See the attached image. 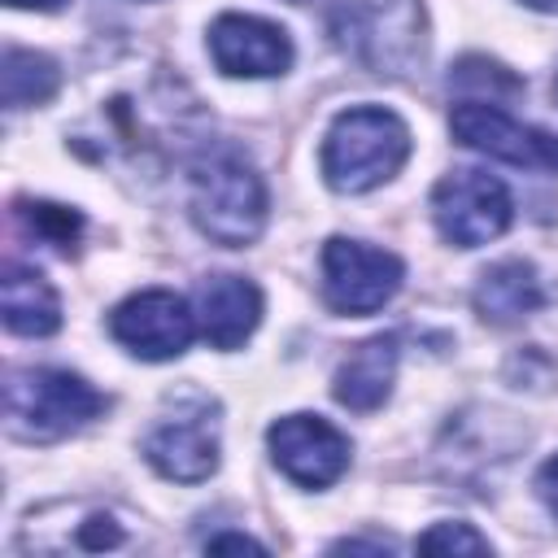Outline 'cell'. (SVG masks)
I'll list each match as a JSON object with an SVG mask.
<instances>
[{
  "mask_svg": "<svg viewBox=\"0 0 558 558\" xmlns=\"http://www.w3.org/2000/svg\"><path fill=\"white\" fill-rule=\"evenodd\" d=\"M187 209L201 235L222 248H244L262 235L270 201L257 166L240 148L209 144L187 166Z\"/></svg>",
  "mask_w": 558,
  "mask_h": 558,
  "instance_id": "cell-1",
  "label": "cell"
},
{
  "mask_svg": "<svg viewBox=\"0 0 558 558\" xmlns=\"http://www.w3.org/2000/svg\"><path fill=\"white\" fill-rule=\"evenodd\" d=\"M410 157V126L379 105H353L336 113L323 135V179L336 192H375L384 187Z\"/></svg>",
  "mask_w": 558,
  "mask_h": 558,
  "instance_id": "cell-2",
  "label": "cell"
},
{
  "mask_svg": "<svg viewBox=\"0 0 558 558\" xmlns=\"http://www.w3.org/2000/svg\"><path fill=\"white\" fill-rule=\"evenodd\" d=\"M327 35L371 74H410L427 44L418 0H336L327 9Z\"/></svg>",
  "mask_w": 558,
  "mask_h": 558,
  "instance_id": "cell-3",
  "label": "cell"
},
{
  "mask_svg": "<svg viewBox=\"0 0 558 558\" xmlns=\"http://www.w3.org/2000/svg\"><path fill=\"white\" fill-rule=\"evenodd\" d=\"M105 405V392L61 366H26L9 371L4 379V427L31 445H48L87 427Z\"/></svg>",
  "mask_w": 558,
  "mask_h": 558,
  "instance_id": "cell-4",
  "label": "cell"
},
{
  "mask_svg": "<svg viewBox=\"0 0 558 558\" xmlns=\"http://www.w3.org/2000/svg\"><path fill=\"white\" fill-rule=\"evenodd\" d=\"M405 283V262L366 240L331 235L323 244V296L336 314H375Z\"/></svg>",
  "mask_w": 558,
  "mask_h": 558,
  "instance_id": "cell-5",
  "label": "cell"
},
{
  "mask_svg": "<svg viewBox=\"0 0 558 558\" xmlns=\"http://www.w3.org/2000/svg\"><path fill=\"white\" fill-rule=\"evenodd\" d=\"M514 218L510 187L488 170H449L432 187V222L458 248L497 240Z\"/></svg>",
  "mask_w": 558,
  "mask_h": 558,
  "instance_id": "cell-6",
  "label": "cell"
},
{
  "mask_svg": "<svg viewBox=\"0 0 558 558\" xmlns=\"http://www.w3.org/2000/svg\"><path fill=\"white\" fill-rule=\"evenodd\" d=\"M449 131L458 144H466L484 157H497V161H510L523 170L558 174V135L519 122L514 113H506L493 100H458L449 109Z\"/></svg>",
  "mask_w": 558,
  "mask_h": 558,
  "instance_id": "cell-7",
  "label": "cell"
},
{
  "mask_svg": "<svg viewBox=\"0 0 558 558\" xmlns=\"http://www.w3.org/2000/svg\"><path fill=\"white\" fill-rule=\"evenodd\" d=\"M109 336L126 353L144 357V362H170V357H179L192 344L196 314H192V305L179 292L144 288V292H131L122 305H113Z\"/></svg>",
  "mask_w": 558,
  "mask_h": 558,
  "instance_id": "cell-8",
  "label": "cell"
},
{
  "mask_svg": "<svg viewBox=\"0 0 558 558\" xmlns=\"http://www.w3.org/2000/svg\"><path fill=\"white\" fill-rule=\"evenodd\" d=\"M270 462L301 488H327L349 471V436L323 414H283L266 432Z\"/></svg>",
  "mask_w": 558,
  "mask_h": 558,
  "instance_id": "cell-9",
  "label": "cell"
},
{
  "mask_svg": "<svg viewBox=\"0 0 558 558\" xmlns=\"http://www.w3.org/2000/svg\"><path fill=\"white\" fill-rule=\"evenodd\" d=\"M144 458L157 475L179 480V484H201L218 471V418L214 401L196 397L192 410L174 405L148 436H144Z\"/></svg>",
  "mask_w": 558,
  "mask_h": 558,
  "instance_id": "cell-10",
  "label": "cell"
},
{
  "mask_svg": "<svg viewBox=\"0 0 558 558\" xmlns=\"http://www.w3.org/2000/svg\"><path fill=\"white\" fill-rule=\"evenodd\" d=\"M209 57L231 78H275L292 65V35L253 13H222L209 26Z\"/></svg>",
  "mask_w": 558,
  "mask_h": 558,
  "instance_id": "cell-11",
  "label": "cell"
},
{
  "mask_svg": "<svg viewBox=\"0 0 558 558\" xmlns=\"http://www.w3.org/2000/svg\"><path fill=\"white\" fill-rule=\"evenodd\" d=\"M262 323V292L244 275H209L196 288V327L214 349H240Z\"/></svg>",
  "mask_w": 558,
  "mask_h": 558,
  "instance_id": "cell-12",
  "label": "cell"
},
{
  "mask_svg": "<svg viewBox=\"0 0 558 558\" xmlns=\"http://www.w3.org/2000/svg\"><path fill=\"white\" fill-rule=\"evenodd\" d=\"M397 357H401V340L388 331V336H371L362 340L340 366H336V379H331V397L349 410H379L392 392V379H397Z\"/></svg>",
  "mask_w": 558,
  "mask_h": 558,
  "instance_id": "cell-13",
  "label": "cell"
},
{
  "mask_svg": "<svg viewBox=\"0 0 558 558\" xmlns=\"http://www.w3.org/2000/svg\"><path fill=\"white\" fill-rule=\"evenodd\" d=\"M471 305L484 323L510 327V323H523L527 314H536L545 305V283H541L532 262L506 257V262H493L480 275V283L471 292Z\"/></svg>",
  "mask_w": 558,
  "mask_h": 558,
  "instance_id": "cell-14",
  "label": "cell"
},
{
  "mask_svg": "<svg viewBox=\"0 0 558 558\" xmlns=\"http://www.w3.org/2000/svg\"><path fill=\"white\" fill-rule=\"evenodd\" d=\"M0 305H4V327L13 336H52L61 327V296L31 266H9L4 270Z\"/></svg>",
  "mask_w": 558,
  "mask_h": 558,
  "instance_id": "cell-15",
  "label": "cell"
},
{
  "mask_svg": "<svg viewBox=\"0 0 558 558\" xmlns=\"http://www.w3.org/2000/svg\"><path fill=\"white\" fill-rule=\"evenodd\" d=\"M61 87V70L52 57L31 52V48H4V70H0V92L4 109H31L52 100Z\"/></svg>",
  "mask_w": 558,
  "mask_h": 558,
  "instance_id": "cell-16",
  "label": "cell"
},
{
  "mask_svg": "<svg viewBox=\"0 0 558 558\" xmlns=\"http://www.w3.org/2000/svg\"><path fill=\"white\" fill-rule=\"evenodd\" d=\"M13 214L31 227V235L48 240V244L61 248V253H70V248L78 244V235H83V214L70 209V205H52V201H17Z\"/></svg>",
  "mask_w": 558,
  "mask_h": 558,
  "instance_id": "cell-17",
  "label": "cell"
},
{
  "mask_svg": "<svg viewBox=\"0 0 558 558\" xmlns=\"http://www.w3.org/2000/svg\"><path fill=\"white\" fill-rule=\"evenodd\" d=\"M488 87V92H501V96H514V92H523V83L506 70V65H497V61H488V57H462L458 65H453V74H449V87H458V92H466V87Z\"/></svg>",
  "mask_w": 558,
  "mask_h": 558,
  "instance_id": "cell-18",
  "label": "cell"
},
{
  "mask_svg": "<svg viewBox=\"0 0 558 558\" xmlns=\"http://www.w3.org/2000/svg\"><path fill=\"white\" fill-rule=\"evenodd\" d=\"M423 554H488V536H480L471 523H432L418 536Z\"/></svg>",
  "mask_w": 558,
  "mask_h": 558,
  "instance_id": "cell-19",
  "label": "cell"
},
{
  "mask_svg": "<svg viewBox=\"0 0 558 558\" xmlns=\"http://www.w3.org/2000/svg\"><path fill=\"white\" fill-rule=\"evenodd\" d=\"M122 541V527L109 519V514H92L83 527H78V545L83 549H105V545H118Z\"/></svg>",
  "mask_w": 558,
  "mask_h": 558,
  "instance_id": "cell-20",
  "label": "cell"
},
{
  "mask_svg": "<svg viewBox=\"0 0 558 558\" xmlns=\"http://www.w3.org/2000/svg\"><path fill=\"white\" fill-rule=\"evenodd\" d=\"M205 549L209 554H266V545L262 541H253V536H240V532H222V536H209L205 541Z\"/></svg>",
  "mask_w": 558,
  "mask_h": 558,
  "instance_id": "cell-21",
  "label": "cell"
},
{
  "mask_svg": "<svg viewBox=\"0 0 558 558\" xmlns=\"http://www.w3.org/2000/svg\"><path fill=\"white\" fill-rule=\"evenodd\" d=\"M536 493H541V501L549 506V514L558 519V453L536 471Z\"/></svg>",
  "mask_w": 558,
  "mask_h": 558,
  "instance_id": "cell-22",
  "label": "cell"
},
{
  "mask_svg": "<svg viewBox=\"0 0 558 558\" xmlns=\"http://www.w3.org/2000/svg\"><path fill=\"white\" fill-rule=\"evenodd\" d=\"M336 554H353V549H375V554H384V549H392L388 541H336L331 545Z\"/></svg>",
  "mask_w": 558,
  "mask_h": 558,
  "instance_id": "cell-23",
  "label": "cell"
},
{
  "mask_svg": "<svg viewBox=\"0 0 558 558\" xmlns=\"http://www.w3.org/2000/svg\"><path fill=\"white\" fill-rule=\"evenodd\" d=\"M4 4H13V9H44V13H52V9H61L65 0H4Z\"/></svg>",
  "mask_w": 558,
  "mask_h": 558,
  "instance_id": "cell-24",
  "label": "cell"
},
{
  "mask_svg": "<svg viewBox=\"0 0 558 558\" xmlns=\"http://www.w3.org/2000/svg\"><path fill=\"white\" fill-rule=\"evenodd\" d=\"M527 9H536V13H558V0H523Z\"/></svg>",
  "mask_w": 558,
  "mask_h": 558,
  "instance_id": "cell-25",
  "label": "cell"
},
{
  "mask_svg": "<svg viewBox=\"0 0 558 558\" xmlns=\"http://www.w3.org/2000/svg\"><path fill=\"white\" fill-rule=\"evenodd\" d=\"M554 96H558V78H554Z\"/></svg>",
  "mask_w": 558,
  "mask_h": 558,
  "instance_id": "cell-26",
  "label": "cell"
}]
</instances>
